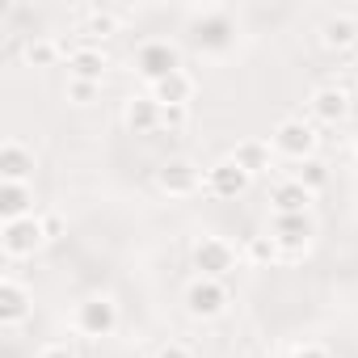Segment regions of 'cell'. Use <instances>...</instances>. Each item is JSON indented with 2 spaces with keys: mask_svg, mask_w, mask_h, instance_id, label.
Masks as SVG:
<instances>
[{
  "mask_svg": "<svg viewBox=\"0 0 358 358\" xmlns=\"http://www.w3.org/2000/svg\"><path fill=\"white\" fill-rule=\"evenodd\" d=\"M190 43L203 51V55H228L236 47V22L224 13V9H207L203 17L190 22Z\"/></svg>",
  "mask_w": 358,
  "mask_h": 358,
  "instance_id": "6da1fadb",
  "label": "cell"
},
{
  "mask_svg": "<svg viewBox=\"0 0 358 358\" xmlns=\"http://www.w3.org/2000/svg\"><path fill=\"white\" fill-rule=\"evenodd\" d=\"M203 186H207L203 169L194 160H186V156H173V160H164L156 169V190L169 194V199H194Z\"/></svg>",
  "mask_w": 358,
  "mask_h": 358,
  "instance_id": "7a4b0ae2",
  "label": "cell"
},
{
  "mask_svg": "<svg viewBox=\"0 0 358 358\" xmlns=\"http://www.w3.org/2000/svg\"><path fill=\"white\" fill-rule=\"evenodd\" d=\"M270 236L282 253V262H299L316 236V220L312 215H274L270 220Z\"/></svg>",
  "mask_w": 358,
  "mask_h": 358,
  "instance_id": "3957f363",
  "label": "cell"
},
{
  "mask_svg": "<svg viewBox=\"0 0 358 358\" xmlns=\"http://www.w3.org/2000/svg\"><path fill=\"white\" fill-rule=\"evenodd\" d=\"M47 241L51 236L43 228V215H26V220H13V224H0V249H5V257H34Z\"/></svg>",
  "mask_w": 358,
  "mask_h": 358,
  "instance_id": "277c9868",
  "label": "cell"
},
{
  "mask_svg": "<svg viewBox=\"0 0 358 358\" xmlns=\"http://www.w3.org/2000/svg\"><path fill=\"white\" fill-rule=\"evenodd\" d=\"M316 143H320V135H316V127L308 122V118H282L278 127H274V152L278 156H287V160H312L316 156Z\"/></svg>",
  "mask_w": 358,
  "mask_h": 358,
  "instance_id": "5b68a950",
  "label": "cell"
},
{
  "mask_svg": "<svg viewBox=\"0 0 358 358\" xmlns=\"http://www.w3.org/2000/svg\"><path fill=\"white\" fill-rule=\"evenodd\" d=\"M72 324H76L80 337H110L118 329V303L110 295H89V299L76 303Z\"/></svg>",
  "mask_w": 358,
  "mask_h": 358,
  "instance_id": "8992f818",
  "label": "cell"
},
{
  "mask_svg": "<svg viewBox=\"0 0 358 358\" xmlns=\"http://www.w3.org/2000/svg\"><path fill=\"white\" fill-rule=\"evenodd\" d=\"M135 72H139L148 85H160L164 76L182 72V51H177L173 43H164V38H148V43L135 51Z\"/></svg>",
  "mask_w": 358,
  "mask_h": 358,
  "instance_id": "52a82bcc",
  "label": "cell"
},
{
  "mask_svg": "<svg viewBox=\"0 0 358 358\" xmlns=\"http://www.w3.org/2000/svg\"><path fill=\"white\" fill-rule=\"evenodd\" d=\"M228 303H232V295L220 278H194L186 287V312L194 320H215V316L228 312Z\"/></svg>",
  "mask_w": 358,
  "mask_h": 358,
  "instance_id": "ba28073f",
  "label": "cell"
},
{
  "mask_svg": "<svg viewBox=\"0 0 358 358\" xmlns=\"http://www.w3.org/2000/svg\"><path fill=\"white\" fill-rule=\"evenodd\" d=\"M194 270H199V278H228L232 270H236V249L228 245V241H220V236H203V241H194Z\"/></svg>",
  "mask_w": 358,
  "mask_h": 358,
  "instance_id": "9c48e42d",
  "label": "cell"
},
{
  "mask_svg": "<svg viewBox=\"0 0 358 358\" xmlns=\"http://www.w3.org/2000/svg\"><path fill=\"white\" fill-rule=\"evenodd\" d=\"M249 182H253V177L232 160V156H224V160H215L211 169H207V194L211 199H241L245 190H249Z\"/></svg>",
  "mask_w": 358,
  "mask_h": 358,
  "instance_id": "30bf717a",
  "label": "cell"
},
{
  "mask_svg": "<svg viewBox=\"0 0 358 358\" xmlns=\"http://www.w3.org/2000/svg\"><path fill=\"white\" fill-rule=\"evenodd\" d=\"M160 114H164V106L148 93H135L127 106H122V122H127V131L131 135H139V139H152V135H160Z\"/></svg>",
  "mask_w": 358,
  "mask_h": 358,
  "instance_id": "8fae6325",
  "label": "cell"
},
{
  "mask_svg": "<svg viewBox=\"0 0 358 358\" xmlns=\"http://www.w3.org/2000/svg\"><path fill=\"white\" fill-rule=\"evenodd\" d=\"M64 51H68V76H72V80H93V85H101V80H106L110 59H106V51H101V47H93V43L68 47V43H64Z\"/></svg>",
  "mask_w": 358,
  "mask_h": 358,
  "instance_id": "7c38bea8",
  "label": "cell"
},
{
  "mask_svg": "<svg viewBox=\"0 0 358 358\" xmlns=\"http://www.w3.org/2000/svg\"><path fill=\"white\" fill-rule=\"evenodd\" d=\"M308 110H312V118H316V122L337 127V122H345V118H350V93H345L341 85H320V89L308 97Z\"/></svg>",
  "mask_w": 358,
  "mask_h": 358,
  "instance_id": "4fadbf2b",
  "label": "cell"
},
{
  "mask_svg": "<svg viewBox=\"0 0 358 358\" xmlns=\"http://www.w3.org/2000/svg\"><path fill=\"white\" fill-rule=\"evenodd\" d=\"M30 177H34V152L17 139H5L0 143V182L30 186Z\"/></svg>",
  "mask_w": 358,
  "mask_h": 358,
  "instance_id": "5bb4252c",
  "label": "cell"
},
{
  "mask_svg": "<svg viewBox=\"0 0 358 358\" xmlns=\"http://www.w3.org/2000/svg\"><path fill=\"white\" fill-rule=\"evenodd\" d=\"M312 190H303L295 177H282V182H274L270 190V207L274 215H312Z\"/></svg>",
  "mask_w": 358,
  "mask_h": 358,
  "instance_id": "9a60e30c",
  "label": "cell"
},
{
  "mask_svg": "<svg viewBox=\"0 0 358 358\" xmlns=\"http://www.w3.org/2000/svg\"><path fill=\"white\" fill-rule=\"evenodd\" d=\"M30 316V291L17 278H0V324L17 329Z\"/></svg>",
  "mask_w": 358,
  "mask_h": 358,
  "instance_id": "2e32d148",
  "label": "cell"
},
{
  "mask_svg": "<svg viewBox=\"0 0 358 358\" xmlns=\"http://www.w3.org/2000/svg\"><path fill=\"white\" fill-rule=\"evenodd\" d=\"M320 47H324V51H350V47H358V22H354L350 13L324 17V26H320Z\"/></svg>",
  "mask_w": 358,
  "mask_h": 358,
  "instance_id": "e0dca14e",
  "label": "cell"
},
{
  "mask_svg": "<svg viewBox=\"0 0 358 358\" xmlns=\"http://www.w3.org/2000/svg\"><path fill=\"white\" fill-rule=\"evenodd\" d=\"M26 215H34V194H30V186L0 182V224H13V220H26Z\"/></svg>",
  "mask_w": 358,
  "mask_h": 358,
  "instance_id": "ac0fdd59",
  "label": "cell"
},
{
  "mask_svg": "<svg viewBox=\"0 0 358 358\" xmlns=\"http://www.w3.org/2000/svg\"><path fill=\"white\" fill-rule=\"evenodd\" d=\"M194 76L190 72H173V76H164L160 85H152V97L160 101V106H190L194 101Z\"/></svg>",
  "mask_w": 358,
  "mask_h": 358,
  "instance_id": "d6986e66",
  "label": "cell"
},
{
  "mask_svg": "<svg viewBox=\"0 0 358 358\" xmlns=\"http://www.w3.org/2000/svg\"><path fill=\"white\" fill-rule=\"evenodd\" d=\"M232 160H236L249 177H257V173H270V169H274V152H270V143H266V139H241V143H236V152H232Z\"/></svg>",
  "mask_w": 358,
  "mask_h": 358,
  "instance_id": "ffe728a7",
  "label": "cell"
},
{
  "mask_svg": "<svg viewBox=\"0 0 358 358\" xmlns=\"http://www.w3.org/2000/svg\"><path fill=\"white\" fill-rule=\"evenodd\" d=\"M59 55H68V51H64V43L51 38V34H34V38L26 43V64H30V68H55Z\"/></svg>",
  "mask_w": 358,
  "mask_h": 358,
  "instance_id": "44dd1931",
  "label": "cell"
},
{
  "mask_svg": "<svg viewBox=\"0 0 358 358\" xmlns=\"http://www.w3.org/2000/svg\"><path fill=\"white\" fill-rule=\"evenodd\" d=\"M114 34H118V13H114V9H101V5H97V9L85 13V38H89L93 47L106 43V38H114Z\"/></svg>",
  "mask_w": 358,
  "mask_h": 358,
  "instance_id": "7402d4cb",
  "label": "cell"
},
{
  "mask_svg": "<svg viewBox=\"0 0 358 358\" xmlns=\"http://www.w3.org/2000/svg\"><path fill=\"white\" fill-rule=\"evenodd\" d=\"M291 177H295V182H299L303 190H312V194H316V190H324V186H329V164L312 156V160H299Z\"/></svg>",
  "mask_w": 358,
  "mask_h": 358,
  "instance_id": "603a6c76",
  "label": "cell"
},
{
  "mask_svg": "<svg viewBox=\"0 0 358 358\" xmlns=\"http://www.w3.org/2000/svg\"><path fill=\"white\" fill-rule=\"evenodd\" d=\"M245 257H249L253 266H274V262H282V253H278V245H274L270 232H266V236H249V241H245Z\"/></svg>",
  "mask_w": 358,
  "mask_h": 358,
  "instance_id": "cb8c5ba5",
  "label": "cell"
},
{
  "mask_svg": "<svg viewBox=\"0 0 358 358\" xmlns=\"http://www.w3.org/2000/svg\"><path fill=\"white\" fill-rule=\"evenodd\" d=\"M190 127V106H164V114H160V135L169 131V135H177V131H186Z\"/></svg>",
  "mask_w": 358,
  "mask_h": 358,
  "instance_id": "d4e9b609",
  "label": "cell"
},
{
  "mask_svg": "<svg viewBox=\"0 0 358 358\" xmlns=\"http://www.w3.org/2000/svg\"><path fill=\"white\" fill-rule=\"evenodd\" d=\"M64 93H68L72 106H93L97 93H101V85H93V80H72V76H68V89H64Z\"/></svg>",
  "mask_w": 358,
  "mask_h": 358,
  "instance_id": "484cf974",
  "label": "cell"
},
{
  "mask_svg": "<svg viewBox=\"0 0 358 358\" xmlns=\"http://www.w3.org/2000/svg\"><path fill=\"white\" fill-rule=\"evenodd\" d=\"M156 358H194V350H190L186 341H164V345L156 350Z\"/></svg>",
  "mask_w": 358,
  "mask_h": 358,
  "instance_id": "4316f807",
  "label": "cell"
},
{
  "mask_svg": "<svg viewBox=\"0 0 358 358\" xmlns=\"http://www.w3.org/2000/svg\"><path fill=\"white\" fill-rule=\"evenodd\" d=\"M38 358H76V350H72L68 341H51V345H43Z\"/></svg>",
  "mask_w": 358,
  "mask_h": 358,
  "instance_id": "83f0119b",
  "label": "cell"
},
{
  "mask_svg": "<svg viewBox=\"0 0 358 358\" xmlns=\"http://www.w3.org/2000/svg\"><path fill=\"white\" fill-rule=\"evenodd\" d=\"M291 358H333V354H329L324 345H316V341H308V345H299V350H295Z\"/></svg>",
  "mask_w": 358,
  "mask_h": 358,
  "instance_id": "f1b7e54d",
  "label": "cell"
},
{
  "mask_svg": "<svg viewBox=\"0 0 358 358\" xmlns=\"http://www.w3.org/2000/svg\"><path fill=\"white\" fill-rule=\"evenodd\" d=\"M43 228H47V236H59L64 224H59V215H43Z\"/></svg>",
  "mask_w": 358,
  "mask_h": 358,
  "instance_id": "f546056e",
  "label": "cell"
}]
</instances>
